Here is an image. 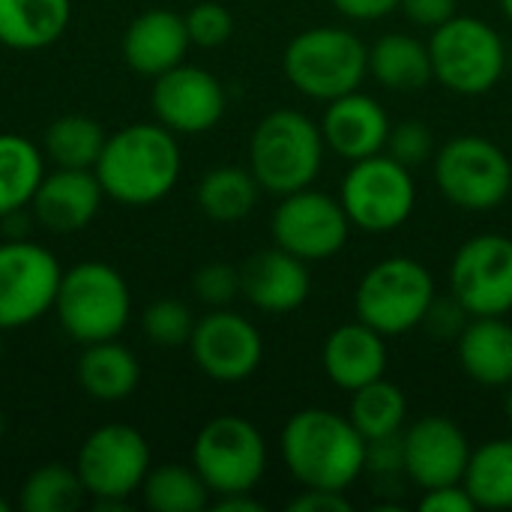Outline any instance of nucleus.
Returning a JSON list of instances; mask_svg holds the SVG:
<instances>
[{"instance_id":"nucleus-19","label":"nucleus","mask_w":512,"mask_h":512,"mask_svg":"<svg viewBox=\"0 0 512 512\" xmlns=\"http://www.w3.org/2000/svg\"><path fill=\"white\" fill-rule=\"evenodd\" d=\"M390 129L393 126H390L384 105L360 90L327 102V111L321 120L324 144L348 162H360L375 153H384Z\"/></svg>"},{"instance_id":"nucleus-30","label":"nucleus","mask_w":512,"mask_h":512,"mask_svg":"<svg viewBox=\"0 0 512 512\" xmlns=\"http://www.w3.org/2000/svg\"><path fill=\"white\" fill-rule=\"evenodd\" d=\"M105 141L108 135L93 117L66 114L45 129L42 150L57 168H96Z\"/></svg>"},{"instance_id":"nucleus-1","label":"nucleus","mask_w":512,"mask_h":512,"mask_svg":"<svg viewBox=\"0 0 512 512\" xmlns=\"http://www.w3.org/2000/svg\"><path fill=\"white\" fill-rule=\"evenodd\" d=\"M180 165V144L168 126L132 123L108 135L93 171L117 204L150 207L177 186Z\"/></svg>"},{"instance_id":"nucleus-42","label":"nucleus","mask_w":512,"mask_h":512,"mask_svg":"<svg viewBox=\"0 0 512 512\" xmlns=\"http://www.w3.org/2000/svg\"><path fill=\"white\" fill-rule=\"evenodd\" d=\"M402 0H333L336 12L351 21H381L399 9Z\"/></svg>"},{"instance_id":"nucleus-34","label":"nucleus","mask_w":512,"mask_h":512,"mask_svg":"<svg viewBox=\"0 0 512 512\" xmlns=\"http://www.w3.org/2000/svg\"><path fill=\"white\" fill-rule=\"evenodd\" d=\"M144 333L153 345L159 348H180V345H189L192 339V330H195V315L189 312V306L183 300H174V297H162V300H153L147 309H144Z\"/></svg>"},{"instance_id":"nucleus-22","label":"nucleus","mask_w":512,"mask_h":512,"mask_svg":"<svg viewBox=\"0 0 512 512\" xmlns=\"http://www.w3.org/2000/svg\"><path fill=\"white\" fill-rule=\"evenodd\" d=\"M387 357L390 354L384 345V333H378L375 327H369L363 321L336 327L327 336L324 351H321L327 378L348 393L384 378Z\"/></svg>"},{"instance_id":"nucleus-24","label":"nucleus","mask_w":512,"mask_h":512,"mask_svg":"<svg viewBox=\"0 0 512 512\" xmlns=\"http://www.w3.org/2000/svg\"><path fill=\"white\" fill-rule=\"evenodd\" d=\"M72 21V0H0V45L39 51L54 45Z\"/></svg>"},{"instance_id":"nucleus-38","label":"nucleus","mask_w":512,"mask_h":512,"mask_svg":"<svg viewBox=\"0 0 512 512\" xmlns=\"http://www.w3.org/2000/svg\"><path fill=\"white\" fill-rule=\"evenodd\" d=\"M366 471H372L378 477L405 474V444H402V432L399 435H387V438L366 441Z\"/></svg>"},{"instance_id":"nucleus-40","label":"nucleus","mask_w":512,"mask_h":512,"mask_svg":"<svg viewBox=\"0 0 512 512\" xmlns=\"http://www.w3.org/2000/svg\"><path fill=\"white\" fill-rule=\"evenodd\" d=\"M423 512H477V501L471 498V492L465 489V483H453V486H441V489H426Z\"/></svg>"},{"instance_id":"nucleus-49","label":"nucleus","mask_w":512,"mask_h":512,"mask_svg":"<svg viewBox=\"0 0 512 512\" xmlns=\"http://www.w3.org/2000/svg\"><path fill=\"white\" fill-rule=\"evenodd\" d=\"M0 357H3V330H0Z\"/></svg>"},{"instance_id":"nucleus-2","label":"nucleus","mask_w":512,"mask_h":512,"mask_svg":"<svg viewBox=\"0 0 512 512\" xmlns=\"http://www.w3.org/2000/svg\"><path fill=\"white\" fill-rule=\"evenodd\" d=\"M282 459L303 489L345 492L366 471V438L327 408H303L282 429Z\"/></svg>"},{"instance_id":"nucleus-14","label":"nucleus","mask_w":512,"mask_h":512,"mask_svg":"<svg viewBox=\"0 0 512 512\" xmlns=\"http://www.w3.org/2000/svg\"><path fill=\"white\" fill-rule=\"evenodd\" d=\"M351 219L339 198L315 189L282 195L273 213V240L291 255L309 261H327L348 243Z\"/></svg>"},{"instance_id":"nucleus-48","label":"nucleus","mask_w":512,"mask_h":512,"mask_svg":"<svg viewBox=\"0 0 512 512\" xmlns=\"http://www.w3.org/2000/svg\"><path fill=\"white\" fill-rule=\"evenodd\" d=\"M507 66H510V69H512V45H510V48H507Z\"/></svg>"},{"instance_id":"nucleus-6","label":"nucleus","mask_w":512,"mask_h":512,"mask_svg":"<svg viewBox=\"0 0 512 512\" xmlns=\"http://www.w3.org/2000/svg\"><path fill=\"white\" fill-rule=\"evenodd\" d=\"M432 72L447 90L462 96L489 93L507 69V45L483 18L456 15L432 30Z\"/></svg>"},{"instance_id":"nucleus-8","label":"nucleus","mask_w":512,"mask_h":512,"mask_svg":"<svg viewBox=\"0 0 512 512\" xmlns=\"http://www.w3.org/2000/svg\"><path fill=\"white\" fill-rule=\"evenodd\" d=\"M75 471L99 510H126L129 495H135L150 474V447L138 429L108 423L84 438Z\"/></svg>"},{"instance_id":"nucleus-13","label":"nucleus","mask_w":512,"mask_h":512,"mask_svg":"<svg viewBox=\"0 0 512 512\" xmlns=\"http://www.w3.org/2000/svg\"><path fill=\"white\" fill-rule=\"evenodd\" d=\"M450 297L471 315L512 312V240L477 234L465 240L450 264Z\"/></svg>"},{"instance_id":"nucleus-39","label":"nucleus","mask_w":512,"mask_h":512,"mask_svg":"<svg viewBox=\"0 0 512 512\" xmlns=\"http://www.w3.org/2000/svg\"><path fill=\"white\" fill-rule=\"evenodd\" d=\"M399 9L405 12V18L411 24L435 30V27L447 24L450 18H456L459 0H402Z\"/></svg>"},{"instance_id":"nucleus-25","label":"nucleus","mask_w":512,"mask_h":512,"mask_svg":"<svg viewBox=\"0 0 512 512\" xmlns=\"http://www.w3.org/2000/svg\"><path fill=\"white\" fill-rule=\"evenodd\" d=\"M141 366L117 339L93 342L78 357V384L96 402H123L135 393Z\"/></svg>"},{"instance_id":"nucleus-27","label":"nucleus","mask_w":512,"mask_h":512,"mask_svg":"<svg viewBox=\"0 0 512 512\" xmlns=\"http://www.w3.org/2000/svg\"><path fill=\"white\" fill-rule=\"evenodd\" d=\"M45 177V150L15 132H0V219L30 207Z\"/></svg>"},{"instance_id":"nucleus-33","label":"nucleus","mask_w":512,"mask_h":512,"mask_svg":"<svg viewBox=\"0 0 512 512\" xmlns=\"http://www.w3.org/2000/svg\"><path fill=\"white\" fill-rule=\"evenodd\" d=\"M84 486L75 468L60 462L36 468L21 486V507L27 512H69L84 498Z\"/></svg>"},{"instance_id":"nucleus-12","label":"nucleus","mask_w":512,"mask_h":512,"mask_svg":"<svg viewBox=\"0 0 512 512\" xmlns=\"http://www.w3.org/2000/svg\"><path fill=\"white\" fill-rule=\"evenodd\" d=\"M57 258L24 237L0 243V330H18L54 309L60 288Z\"/></svg>"},{"instance_id":"nucleus-5","label":"nucleus","mask_w":512,"mask_h":512,"mask_svg":"<svg viewBox=\"0 0 512 512\" xmlns=\"http://www.w3.org/2000/svg\"><path fill=\"white\" fill-rule=\"evenodd\" d=\"M282 69L303 96L333 102L360 90L369 72V48L345 27H309L288 42Z\"/></svg>"},{"instance_id":"nucleus-43","label":"nucleus","mask_w":512,"mask_h":512,"mask_svg":"<svg viewBox=\"0 0 512 512\" xmlns=\"http://www.w3.org/2000/svg\"><path fill=\"white\" fill-rule=\"evenodd\" d=\"M213 510L219 512H264V504L255 501L249 492H234V495H219L213 501Z\"/></svg>"},{"instance_id":"nucleus-41","label":"nucleus","mask_w":512,"mask_h":512,"mask_svg":"<svg viewBox=\"0 0 512 512\" xmlns=\"http://www.w3.org/2000/svg\"><path fill=\"white\" fill-rule=\"evenodd\" d=\"M291 512H348L351 501L345 498V492H333V489H303V495H297L291 504Z\"/></svg>"},{"instance_id":"nucleus-31","label":"nucleus","mask_w":512,"mask_h":512,"mask_svg":"<svg viewBox=\"0 0 512 512\" xmlns=\"http://www.w3.org/2000/svg\"><path fill=\"white\" fill-rule=\"evenodd\" d=\"M405 417H408V399L396 384L378 378V381L354 390L348 420L357 426V432L366 441L399 435L405 426Z\"/></svg>"},{"instance_id":"nucleus-26","label":"nucleus","mask_w":512,"mask_h":512,"mask_svg":"<svg viewBox=\"0 0 512 512\" xmlns=\"http://www.w3.org/2000/svg\"><path fill=\"white\" fill-rule=\"evenodd\" d=\"M369 72L381 87L396 93L423 90L435 78L429 45L411 33H384L369 48Z\"/></svg>"},{"instance_id":"nucleus-35","label":"nucleus","mask_w":512,"mask_h":512,"mask_svg":"<svg viewBox=\"0 0 512 512\" xmlns=\"http://www.w3.org/2000/svg\"><path fill=\"white\" fill-rule=\"evenodd\" d=\"M384 153H390L396 162L414 168V165L429 162L438 150H435V135L423 120H402L390 129Z\"/></svg>"},{"instance_id":"nucleus-47","label":"nucleus","mask_w":512,"mask_h":512,"mask_svg":"<svg viewBox=\"0 0 512 512\" xmlns=\"http://www.w3.org/2000/svg\"><path fill=\"white\" fill-rule=\"evenodd\" d=\"M0 512H9V501L6 498H0Z\"/></svg>"},{"instance_id":"nucleus-21","label":"nucleus","mask_w":512,"mask_h":512,"mask_svg":"<svg viewBox=\"0 0 512 512\" xmlns=\"http://www.w3.org/2000/svg\"><path fill=\"white\" fill-rule=\"evenodd\" d=\"M189 27L186 15L171 9H147L123 33V57L138 75H162L183 63L189 51Z\"/></svg>"},{"instance_id":"nucleus-3","label":"nucleus","mask_w":512,"mask_h":512,"mask_svg":"<svg viewBox=\"0 0 512 512\" xmlns=\"http://www.w3.org/2000/svg\"><path fill=\"white\" fill-rule=\"evenodd\" d=\"M324 135L303 111H270L252 132L249 171L273 195H291L315 183L324 162Z\"/></svg>"},{"instance_id":"nucleus-7","label":"nucleus","mask_w":512,"mask_h":512,"mask_svg":"<svg viewBox=\"0 0 512 512\" xmlns=\"http://www.w3.org/2000/svg\"><path fill=\"white\" fill-rule=\"evenodd\" d=\"M435 303V279L429 267L414 258L378 261L357 285V321L384 336H402L420 327Z\"/></svg>"},{"instance_id":"nucleus-44","label":"nucleus","mask_w":512,"mask_h":512,"mask_svg":"<svg viewBox=\"0 0 512 512\" xmlns=\"http://www.w3.org/2000/svg\"><path fill=\"white\" fill-rule=\"evenodd\" d=\"M504 414H507V420H510L512 426V381L507 384V396H504Z\"/></svg>"},{"instance_id":"nucleus-4","label":"nucleus","mask_w":512,"mask_h":512,"mask_svg":"<svg viewBox=\"0 0 512 512\" xmlns=\"http://www.w3.org/2000/svg\"><path fill=\"white\" fill-rule=\"evenodd\" d=\"M66 336L81 345L117 339L132 315V297L117 267L105 261H81L60 276L51 309Z\"/></svg>"},{"instance_id":"nucleus-45","label":"nucleus","mask_w":512,"mask_h":512,"mask_svg":"<svg viewBox=\"0 0 512 512\" xmlns=\"http://www.w3.org/2000/svg\"><path fill=\"white\" fill-rule=\"evenodd\" d=\"M501 6H504V12H507V18L512 21V0H501Z\"/></svg>"},{"instance_id":"nucleus-23","label":"nucleus","mask_w":512,"mask_h":512,"mask_svg":"<svg viewBox=\"0 0 512 512\" xmlns=\"http://www.w3.org/2000/svg\"><path fill=\"white\" fill-rule=\"evenodd\" d=\"M459 363L468 378L483 387H507L512 381V324L504 315H480L465 324L456 339Z\"/></svg>"},{"instance_id":"nucleus-20","label":"nucleus","mask_w":512,"mask_h":512,"mask_svg":"<svg viewBox=\"0 0 512 512\" xmlns=\"http://www.w3.org/2000/svg\"><path fill=\"white\" fill-rule=\"evenodd\" d=\"M312 279L306 261L288 249H261L240 267V294L261 312L285 315L306 303Z\"/></svg>"},{"instance_id":"nucleus-16","label":"nucleus","mask_w":512,"mask_h":512,"mask_svg":"<svg viewBox=\"0 0 512 512\" xmlns=\"http://www.w3.org/2000/svg\"><path fill=\"white\" fill-rule=\"evenodd\" d=\"M150 102L156 120L168 126L174 135H201L213 129L228 105L222 81L213 72L189 63H180L156 75Z\"/></svg>"},{"instance_id":"nucleus-37","label":"nucleus","mask_w":512,"mask_h":512,"mask_svg":"<svg viewBox=\"0 0 512 512\" xmlns=\"http://www.w3.org/2000/svg\"><path fill=\"white\" fill-rule=\"evenodd\" d=\"M192 291L210 309H228L240 294V270L222 261L204 264L192 279Z\"/></svg>"},{"instance_id":"nucleus-15","label":"nucleus","mask_w":512,"mask_h":512,"mask_svg":"<svg viewBox=\"0 0 512 512\" xmlns=\"http://www.w3.org/2000/svg\"><path fill=\"white\" fill-rule=\"evenodd\" d=\"M189 351L195 366L222 384H237L255 375V369L264 360V339L258 327L231 312V309H213L201 321H195Z\"/></svg>"},{"instance_id":"nucleus-9","label":"nucleus","mask_w":512,"mask_h":512,"mask_svg":"<svg viewBox=\"0 0 512 512\" xmlns=\"http://www.w3.org/2000/svg\"><path fill=\"white\" fill-rule=\"evenodd\" d=\"M435 180L450 204L486 213L512 195V162L495 141L459 135L435 153Z\"/></svg>"},{"instance_id":"nucleus-32","label":"nucleus","mask_w":512,"mask_h":512,"mask_svg":"<svg viewBox=\"0 0 512 512\" xmlns=\"http://www.w3.org/2000/svg\"><path fill=\"white\" fill-rule=\"evenodd\" d=\"M144 504L153 512H201L210 507V489L201 474L186 465H159L144 477Z\"/></svg>"},{"instance_id":"nucleus-36","label":"nucleus","mask_w":512,"mask_h":512,"mask_svg":"<svg viewBox=\"0 0 512 512\" xmlns=\"http://www.w3.org/2000/svg\"><path fill=\"white\" fill-rule=\"evenodd\" d=\"M186 27H189V39L192 45H201V48H219L231 39L234 33V18L231 12L216 3V0H204V3H195L186 15Z\"/></svg>"},{"instance_id":"nucleus-11","label":"nucleus","mask_w":512,"mask_h":512,"mask_svg":"<svg viewBox=\"0 0 512 512\" xmlns=\"http://www.w3.org/2000/svg\"><path fill=\"white\" fill-rule=\"evenodd\" d=\"M351 225L369 234H387L405 225L417 204V186L411 168L396 162L390 153L351 162L339 195Z\"/></svg>"},{"instance_id":"nucleus-17","label":"nucleus","mask_w":512,"mask_h":512,"mask_svg":"<svg viewBox=\"0 0 512 512\" xmlns=\"http://www.w3.org/2000/svg\"><path fill=\"white\" fill-rule=\"evenodd\" d=\"M405 477L420 489H441L465 480L471 444L459 423L450 417H420L405 435Z\"/></svg>"},{"instance_id":"nucleus-18","label":"nucleus","mask_w":512,"mask_h":512,"mask_svg":"<svg viewBox=\"0 0 512 512\" xmlns=\"http://www.w3.org/2000/svg\"><path fill=\"white\" fill-rule=\"evenodd\" d=\"M105 189L93 168H54L42 177L30 210L39 225H45L54 234H72L87 228L99 207H102Z\"/></svg>"},{"instance_id":"nucleus-10","label":"nucleus","mask_w":512,"mask_h":512,"mask_svg":"<svg viewBox=\"0 0 512 512\" xmlns=\"http://www.w3.org/2000/svg\"><path fill=\"white\" fill-rule=\"evenodd\" d=\"M192 465L216 498L252 492L267 471L264 435L246 417H213L192 444Z\"/></svg>"},{"instance_id":"nucleus-29","label":"nucleus","mask_w":512,"mask_h":512,"mask_svg":"<svg viewBox=\"0 0 512 512\" xmlns=\"http://www.w3.org/2000/svg\"><path fill=\"white\" fill-rule=\"evenodd\" d=\"M462 483L480 510H512V438L477 447Z\"/></svg>"},{"instance_id":"nucleus-28","label":"nucleus","mask_w":512,"mask_h":512,"mask_svg":"<svg viewBox=\"0 0 512 512\" xmlns=\"http://www.w3.org/2000/svg\"><path fill=\"white\" fill-rule=\"evenodd\" d=\"M258 180L249 168L222 165L201 177L198 183V207L207 219L231 225L246 219L258 204Z\"/></svg>"},{"instance_id":"nucleus-46","label":"nucleus","mask_w":512,"mask_h":512,"mask_svg":"<svg viewBox=\"0 0 512 512\" xmlns=\"http://www.w3.org/2000/svg\"><path fill=\"white\" fill-rule=\"evenodd\" d=\"M3 432H6V417H3V411H0V441H3Z\"/></svg>"}]
</instances>
